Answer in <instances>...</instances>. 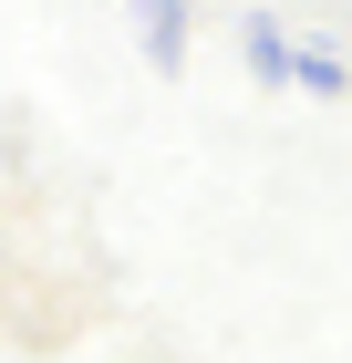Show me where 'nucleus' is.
Returning a JSON list of instances; mask_svg holds the SVG:
<instances>
[{
  "mask_svg": "<svg viewBox=\"0 0 352 363\" xmlns=\"http://www.w3.org/2000/svg\"><path fill=\"white\" fill-rule=\"evenodd\" d=\"M249 62H259V73H290V42H280L270 21H249Z\"/></svg>",
  "mask_w": 352,
  "mask_h": 363,
  "instance_id": "2",
  "label": "nucleus"
},
{
  "mask_svg": "<svg viewBox=\"0 0 352 363\" xmlns=\"http://www.w3.org/2000/svg\"><path fill=\"white\" fill-rule=\"evenodd\" d=\"M290 73H300L311 94H331V84H342V62H331V52H290Z\"/></svg>",
  "mask_w": 352,
  "mask_h": 363,
  "instance_id": "3",
  "label": "nucleus"
},
{
  "mask_svg": "<svg viewBox=\"0 0 352 363\" xmlns=\"http://www.w3.org/2000/svg\"><path fill=\"white\" fill-rule=\"evenodd\" d=\"M135 21H145V52H156V62H176V52H187V31H176V0H135Z\"/></svg>",
  "mask_w": 352,
  "mask_h": 363,
  "instance_id": "1",
  "label": "nucleus"
}]
</instances>
